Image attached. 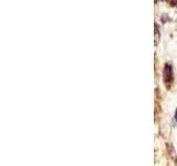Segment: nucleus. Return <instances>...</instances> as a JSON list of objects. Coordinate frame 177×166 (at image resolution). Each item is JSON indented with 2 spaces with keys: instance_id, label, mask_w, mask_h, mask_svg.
<instances>
[{
  "instance_id": "obj_2",
  "label": "nucleus",
  "mask_w": 177,
  "mask_h": 166,
  "mask_svg": "<svg viewBox=\"0 0 177 166\" xmlns=\"http://www.w3.org/2000/svg\"><path fill=\"white\" fill-rule=\"evenodd\" d=\"M175 120L177 121V109H176V111H175Z\"/></svg>"
},
{
  "instance_id": "obj_1",
  "label": "nucleus",
  "mask_w": 177,
  "mask_h": 166,
  "mask_svg": "<svg viewBox=\"0 0 177 166\" xmlns=\"http://www.w3.org/2000/svg\"><path fill=\"white\" fill-rule=\"evenodd\" d=\"M174 79V76H173V69H171V64H166L165 65V69H164V81L167 85L169 83H171Z\"/></svg>"
}]
</instances>
